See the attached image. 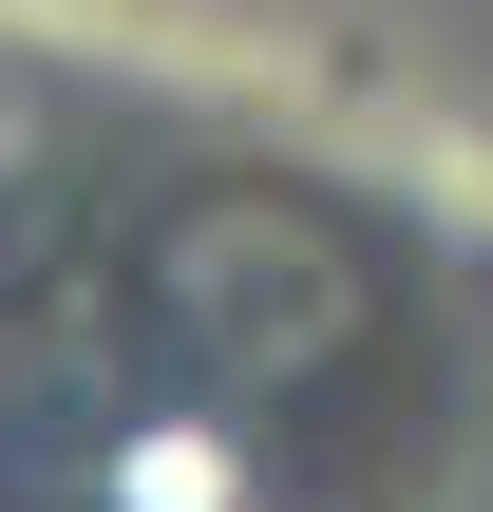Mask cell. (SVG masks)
Returning <instances> with one entry per match:
<instances>
[{
	"label": "cell",
	"instance_id": "cell-1",
	"mask_svg": "<svg viewBox=\"0 0 493 512\" xmlns=\"http://www.w3.org/2000/svg\"><path fill=\"white\" fill-rule=\"evenodd\" d=\"M342 247L304 228V209H266V190H228V209H190L171 247H152V323L190 342V380L209 399H285V380H323V342H342Z\"/></svg>",
	"mask_w": 493,
	"mask_h": 512
}]
</instances>
